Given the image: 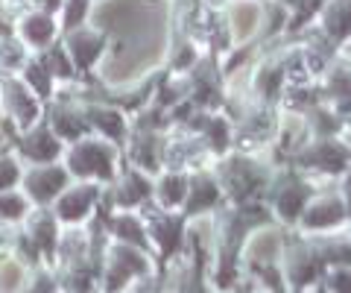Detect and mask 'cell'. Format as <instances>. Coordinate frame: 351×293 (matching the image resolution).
<instances>
[{"label": "cell", "mask_w": 351, "mask_h": 293, "mask_svg": "<svg viewBox=\"0 0 351 293\" xmlns=\"http://www.w3.org/2000/svg\"><path fill=\"white\" fill-rule=\"evenodd\" d=\"M62 165L76 182L108 185L120 173V153L112 141H106L100 135H85L80 141H73V144H68V150L62 156Z\"/></svg>", "instance_id": "1"}, {"label": "cell", "mask_w": 351, "mask_h": 293, "mask_svg": "<svg viewBox=\"0 0 351 293\" xmlns=\"http://www.w3.org/2000/svg\"><path fill=\"white\" fill-rule=\"evenodd\" d=\"M281 273H284V285L287 293L319 285L325 276V264L316 246L311 241V235H304L299 229H287L284 232V249H281Z\"/></svg>", "instance_id": "2"}, {"label": "cell", "mask_w": 351, "mask_h": 293, "mask_svg": "<svg viewBox=\"0 0 351 293\" xmlns=\"http://www.w3.org/2000/svg\"><path fill=\"white\" fill-rule=\"evenodd\" d=\"M94 12V0H62L56 21H59V32H71V30H80L91 21Z\"/></svg>", "instance_id": "22"}, {"label": "cell", "mask_w": 351, "mask_h": 293, "mask_svg": "<svg viewBox=\"0 0 351 293\" xmlns=\"http://www.w3.org/2000/svg\"><path fill=\"white\" fill-rule=\"evenodd\" d=\"M293 293H328V290L322 288V281H319V285H311V288H302V290H293Z\"/></svg>", "instance_id": "29"}, {"label": "cell", "mask_w": 351, "mask_h": 293, "mask_svg": "<svg viewBox=\"0 0 351 293\" xmlns=\"http://www.w3.org/2000/svg\"><path fill=\"white\" fill-rule=\"evenodd\" d=\"M24 235L38 246L41 258L53 261V255H56V244H59V235H62V223H59V217L53 214V209H36V211L27 214Z\"/></svg>", "instance_id": "16"}, {"label": "cell", "mask_w": 351, "mask_h": 293, "mask_svg": "<svg viewBox=\"0 0 351 293\" xmlns=\"http://www.w3.org/2000/svg\"><path fill=\"white\" fill-rule=\"evenodd\" d=\"M337 194H339V197H343L346 209H348V217H351V165L343 170V176L337 179Z\"/></svg>", "instance_id": "26"}, {"label": "cell", "mask_w": 351, "mask_h": 293, "mask_svg": "<svg viewBox=\"0 0 351 293\" xmlns=\"http://www.w3.org/2000/svg\"><path fill=\"white\" fill-rule=\"evenodd\" d=\"M311 241L319 253L325 270L331 267H351V226L325 235H311Z\"/></svg>", "instance_id": "19"}, {"label": "cell", "mask_w": 351, "mask_h": 293, "mask_svg": "<svg viewBox=\"0 0 351 293\" xmlns=\"http://www.w3.org/2000/svg\"><path fill=\"white\" fill-rule=\"evenodd\" d=\"M261 18H263V9L255 3V0H232V3H228V12L223 15L228 38L237 41V45L252 41L261 32Z\"/></svg>", "instance_id": "15"}, {"label": "cell", "mask_w": 351, "mask_h": 293, "mask_svg": "<svg viewBox=\"0 0 351 293\" xmlns=\"http://www.w3.org/2000/svg\"><path fill=\"white\" fill-rule=\"evenodd\" d=\"M38 59H41V65L47 68V73L53 77V82H71L76 73V65L71 62V56L64 53V47H62V41H56L53 47H47L44 53H38Z\"/></svg>", "instance_id": "21"}, {"label": "cell", "mask_w": 351, "mask_h": 293, "mask_svg": "<svg viewBox=\"0 0 351 293\" xmlns=\"http://www.w3.org/2000/svg\"><path fill=\"white\" fill-rule=\"evenodd\" d=\"M47 126L56 132V138L62 144H73V141L91 135V126H88V117H85V106L76 100V97H68V94H59L56 103L50 106Z\"/></svg>", "instance_id": "11"}, {"label": "cell", "mask_w": 351, "mask_h": 293, "mask_svg": "<svg viewBox=\"0 0 351 293\" xmlns=\"http://www.w3.org/2000/svg\"><path fill=\"white\" fill-rule=\"evenodd\" d=\"M100 197L103 185H97V182H71L50 209L59 217L62 226H85L94 217V211L100 209Z\"/></svg>", "instance_id": "7"}, {"label": "cell", "mask_w": 351, "mask_h": 293, "mask_svg": "<svg viewBox=\"0 0 351 293\" xmlns=\"http://www.w3.org/2000/svg\"><path fill=\"white\" fill-rule=\"evenodd\" d=\"M0 115L12 121L18 132L36 126L41 121V100L29 91V85L21 77H0Z\"/></svg>", "instance_id": "5"}, {"label": "cell", "mask_w": 351, "mask_h": 293, "mask_svg": "<svg viewBox=\"0 0 351 293\" xmlns=\"http://www.w3.org/2000/svg\"><path fill=\"white\" fill-rule=\"evenodd\" d=\"M141 217L147 223V237L149 249L161 264L173 261L176 255L184 253V229H188V217L182 211H161L156 205H144Z\"/></svg>", "instance_id": "3"}, {"label": "cell", "mask_w": 351, "mask_h": 293, "mask_svg": "<svg viewBox=\"0 0 351 293\" xmlns=\"http://www.w3.org/2000/svg\"><path fill=\"white\" fill-rule=\"evenodd\" d=\"M15 150L18 156L29 161V167L36 165H56V161L64 156V144L56 138V132L47 126V124H36L18 132L15 138Z\"/></svg>", "instance_id": "9"}, {"label": "cell", "mask_w": 351, "mask_h": 293, "mask_svg": "<svg viewBox=\"0 0 351 293\" xmlns=\"http://www.w3.org/2000/svg\"><path fill=\"white\" fill-rule=\"evenodd\" d=\"M12 32H15L21 41H24L27 50L44 53L47 47H53V45L59 41V21H56V15H50V12H41V9H29L24 18L15 21Z\"/></svg>", "instance_id": "13"}, {"label": "cell", "mask_w": 351, "mask_h": 293, "mask_svg": "<svg viewBox=\"0 0 351 293\" xmlns=\"http://www.w3.org/2000/svg\"><path fill=\"white\" fill-rule=\"evenodd\" d=\"M191 173L182 170H161L152 176V205L161 211H182L184 197H188Z\"/></svg>", "instance_id": "17"}, {"label": "cell", "mask_w": 351, "mask_h": 293, "mask_svg": "<svg viewBox=\"0 0 351 293\" xmlns=\"http://www.w3.org/2000/svg\"><path fill=\"white\" fill-rule=\"evenodd\" d=\"M219 293H263V290L255 285V281H249L246 276H240L232 288H228V290H219Z\"/></svg>", "instance_id": "27"}, {"label": "cell", "mask_w": 351, "mask_h": 293, "mask_svg": "<svg viewBox=\"0 0 351 293\" xmlns=\"http://www.w3.org/2000/svg\"><path fill=\"white\" fill-rule=\"evenodd\" d=\"M27 62H29V50L15 32L0 36V73L18 77V73L27 68Z\"/></svg>", "instance_id": "20"}, {"label": "cell", "mask_w": 351, "mask_h": 293, "mask_svg": "<svg viewBox=\"0 0 351 293\" xmlns=\"http://www.w3.org/2000/svg\"><path fill=\"white\" fill-rule=\"evenodd\" d=\"M71 173L64 170V165H36L21 173V194L36 205V209H50L56 197L71 185Z\"/></svg>", "instance_id": "8"}, {"label": "cell", "mask_w": 351, "mask_h": 293, "mask_svg": "<svg viewBox=\"0 0 351 293\" xmlns=\"http://www.w3.org/2000/svg\"><path fill=\"white\" fill-rule=\"evenodd\" d=\"M226 205V197L219 191V182L214 179L211 170H196L191 173V182H188V197H184L182 205V214L188 217H205V214H214Z\"/></svg>", "instance_id": "12"}, {"label": "cell", "mask_w": 351, "mask_h": 293, "mask_svg": "<svg viewBox=\"0 0 351 293\" xmlns=\"http://www.w3.org/2000/svg\"><path fill=\"white\" fill-rule=\"evenodd\" d=\"M322 288L328 293H351V267H331V270H325Z\"/></svg>", "instance_id": "25"}, {"label": "cell", "mask_w": 351, "mask_h": 293, "mask_svg": "<svg viewBox=\"0 0 351 293\" xmlns=\"http://www.w3.org/2000/svg\"><path fill=\"white\" fill-rule=\"evenodd\" d=\"M62 47L71 56V62L76 65V71L82 73V71H91V68H97V65L103 62L108 38H106V32H100L94 24H85L80 30L64 32Z\"/></svg>", "instance_id": "10"}, {"label": "cell", "mask_w": 351, "mask_h": 293, "mask_svg": "<svg viewBox=\"0 0 351 293\" xmlns=\"http://www.w3.org/2000/svg\"><path fill=\"white\" fill-rule=\"evenodd\" d=\"M106 223V235L108 241H117V244H129V246H138V249H149V237H147V223L141 211H108L103 217Z\"/></svg>", "instance_id": "14"}, {"label": "cell", "mask_w": 351, "mask_h": 293, "mask_svg": "<svg viewBox=\"0 0 351 293\" xmlns=\"http://www.w3.org/2000/svg\"><path fill=\"white\" fill-rule=\"evenodd\" d=\"M12 241H15V235L6 229V223H0V253H3L6 246H12Z\"/></svg>", "instance_id": "28"}, {"label": "cell", "mask_w": 351, "mask_h": 293, "mask_svg": "<svg viewBox=\"0 0 351 293\" xmlns=\"http://www.w3.org/2000/svg\"><path fill=\"white\" fill-rule=\"evenodd\" d=\"M284 226H278L276 220L263 223L249 229L246 241H243V253H240V273H249V270L258 267H281V249H284Z\"/></svg>", "instance_id": "6"}, {"label": "cell", "mask_w": 351, "mask_h": 293, "mask_svg": "<svg viewBox=\"0 0 351 293\" xmlns=\"http://www.w3.org/2000/svg\"><path fill=\"white\" fill-rule=\"evenodd\" d=\"M319 30L322 36L331 41V45H346L351 38V0H328L319 9Z\"/></svg>", "instance_id": "18"}, {"label": "cell", "mask_w": 351, "mask_h": 293, "mask_svg": "<svg viewBox=\"0 0 351 293\" xmlns=\"http://www.w3.org/2000/svg\"><path fill=\"white\" fill-rule=\"evenodd\" d=\"M346 226H351V217L343 197L337 194V182H331V185H325L313 194V200L302 211L295 229L304 235H325V232L346 229Z\"/></svg>", "instance_id": "4"}, {"label": "cell", "mask_w": 351, "mask_h": 293, "mask_svg": "<svg viewBox=\"0 0 351 293\" xmlns=\"http://www.w3.org/2000/svg\"><path fill=\"white\" fill-rule=\"evenodd\" d=\"M18 77L29 85V91L36 94L38 100H50V97H56V82H53V77L47 73V68L41 65V59H29L27 68L21 71Z\"/></svg>", "instance_id": "23"}, {"label": "cell", "mask_w": 351, "mask_h": 293, "mask_svg": "<svg viewBox=\"0 0 351 293\" xmlns=\"http://www.w3.org/2000/svg\"><path fill=\"white\" fill-rule=\"evenodd\" d=\"M29 200L21 191H0V223H15V220H27Z\"/></svg>", "instance_id": "24"}]
</instances>
